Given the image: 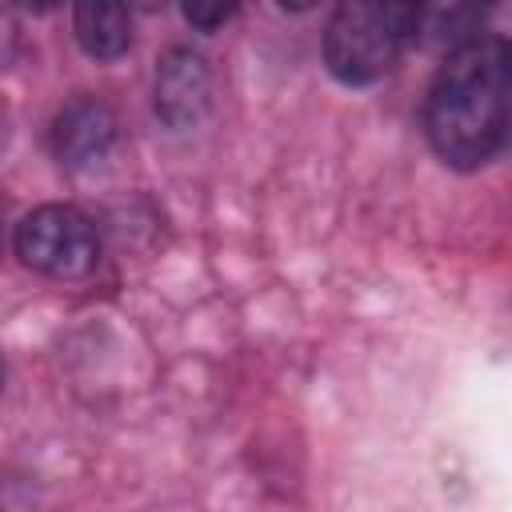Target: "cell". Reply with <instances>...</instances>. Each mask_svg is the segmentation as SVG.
I'll return each instance as SVG.
<instances>
[{
    "label": "cell",
    "mask_w": 512,
    "mask_h": 512,
    "mask_svg": "<svg viewBox=\"0 0 512 512\" xmlns=\"http://www.w3.org/2000/svg\"><path fill=\"white\" fill-rule=\"evenodd\" d=\"M424 132L432 152L456 168H484L508 140V44L480 32L452 48L424 96Z\"/></svg>",
    "instance_id": "6da1fadb"
},
{
    "label": "cell",
    "mask_w": 512,
    "mask_h": 512,
    "mask_svg": "<svg viewBox=\"0 0 512 512\" xmlns=\"http://www.w3.org/2000/svg\"><path fill=\"white\" fill-rule=\"evenodd\" d=\"M416 28H420L416 4L344 0L332 8L324 28V64L348 88L376 84L396 68L404 48L420 36Z\"/></svg>",
    "instance_id": "7a4b0ae2"
},
{
    "label": "cell",
    "mask_w": 512,
    "mask_h": 512,
    "mask_svg": "<svg viewBox=\"0 0 512 512\" xmlns=\"http://www.w3.org/2000/svg\"><path fill=\"white\" fill-rule=\"evenodd\" d=\"M12 248L20 264L40 276L84 280L100 260V232L72 204H40L16 224Z\"/></svg>",
    "instance_id": "3957f363"
},
{
    "label": "cell",
    "mask_w": 512,
    "mask_h": 512,
    "mask_svg": "<svg viewBox=\"0 0 512 512\" xmlns=\"http://www.w3.org/2000/svg\"><path fill=\"white\" fill-rule=\"evenodd\" d=\"M116 112L96 100V96H76L68 100L56 120H52V152L64 168L72 172H88L96 164L108 160V152L116 148Z\"/></svg>",
    "instance_id": "277c9868"
},
{
    "label": "cell",
    "mask_w": 512,
    "mask_h": 512,
    "mask_svg": "<svg viewBox=\"0 0 512 512\" xmlns=\"http://www.w3.org/2000/svg\"><path fill=\"white\" fill-rule=\"evenodd\" d=\"M212 96V76L200 52L168 48L156 68V116L168 128H192Z\"/></svg>",
    "instance_id": "5b68a950"
},
{
    "label": "cell",
    "mask_w": 512,
    "mask_h": 512,
    "mask_svg": "<svg viewBox=\"0 0 512 512\" xmlns=\"http://www.w3.org/2000/svg\"><path fill=\"white\" fill-rule=\"evenodd\" d=\"M72 32L92 60H120L132 48V16L120 4H76Z\"/></svg>",
    "instance_id": "8992f818"
},
{
    "label": "cell",
    "mask_w": 512,
    "mask_h": 512,
    "mask_svg": "<svg viewBox=\"0 0 512 512\" xmlns=\"http://www.w3.org/2000/svg\"><path fill=\"white\" fill-rule=\"evenodd\" d=\"M180 12H184V20H188L192 28L216 32V28H224V24L236 16V4H184Z\"/></svg>",
    "instance_id": "52a82bcc"
},
{
    "label": "cell",
    "mask_w": 512,
    "mask_h": 512,
    "mask_svg": "<svg viewBox=\"0 0 512 512\" xmlns=\"http://www.w3.org/2000/svg\"><path fill=\"white\" fill-rule=\"evenodd\" d=\"M0 244H4V220H0Z\"/></svg>",
    "instance_id": "ba28073f"
},
{
    "label": "cell",
    "mask_w": 512,
    "mask_h": 512,
    "mask_svg": "<svg viewBox=\"0 0 512 512\" xmlns=\"http://www.w3.org/2000/svg\"><path fill=\"white\" fill-rule=\"evenodd\" d=\"M0 388H4V364H0Z\"/></svg>",
    "instance_id": "9c48e42d"
}]
</instances>
